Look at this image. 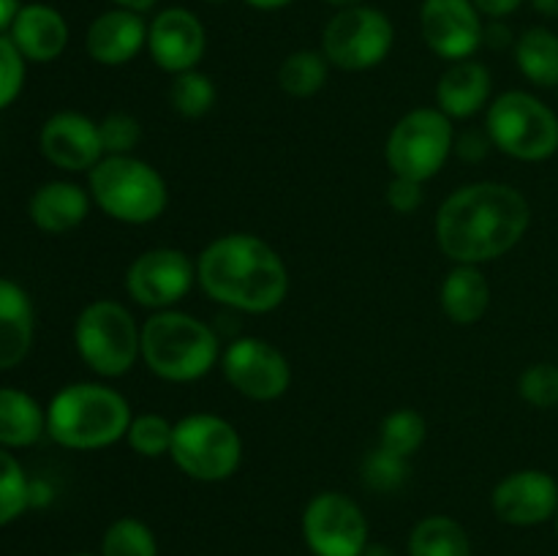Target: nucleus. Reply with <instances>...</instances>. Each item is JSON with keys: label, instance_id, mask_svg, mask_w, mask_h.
<instances>
[{"label": "nucleus", "instance_id": "8fccbe9b", "mask_svg": "<svg viewBox=\"0 0 558 556\" xmlns=\"http://www.w3.org/2000/svg\"><path fill=\"white\" fill-rule=\"evenodd\" d=\"M74 556H93V554H74Z\"/></svg>", "mask_w": 558, "mask_h": 556}, {"label": "nucleus", "instance_id": "dca6fc26", "mask_svg": "<svg viewBox=\"0 0 558 556\" xmlns=\"http://www.w3.org/2000/svg\"><path fill=\"white\" fill-rule=\"evenodd\" d=\"M207 47L205 25L194 11L183 5L163 9L161 14L153 16L147 27V49L156 60L158 69L169 74H183V71L196 69Z\"/></svg>", "mask_w": 558, "mask_h": 556}, {"label": "nucleus", "instance_id": "2eb2a0df", "mask_svg": "<svg viewBox=\"0 0 558 556\" xmlns=\"http://www.w3.org/2000/svg\"><path fill=\"white\" fill-rule=\"evenodd\" d=\"M496 518L510 527H537L558 512V483L543 469H518L490 494Z\"/></svg>", "mask_w": 558, "mask_h": 556}, {"label": "nucleus", "instance_id": "473e14b6", "mask_svg": "<svg viewBox=\"0 0 558 556\" xmlns=\"http://www.w3.org/2000/svg\"><path fill=\"white\" fill-rule=\"evenodd\" d=\"M409 478V458L396 456L390 450H371L360 463V480L365 488L376 491V494H390L398 491Z\"/></svg>", "mask_w": 558, "mask_h": 556}, {"label": "nucleus", "instance_id": "a878e982", "mask_svg": "<svg viewBox=\"0 0 558 556\" xmlns=\"http://www.w3.org/2000/svg\"><path fill=\"white\" fill-rule=\"evenodd\" d=\"M409 556H472V543L456 518L428 516L409 534Z\"/></svg>", "mask_w": 558, "mask_h": 556}, {"label": "nucleus", "instance_id": "f3484780", "mask_svg": "<svg viewBox=\"0 0 558 556\" xmlns=\"http://www.w3.org/2000/svg\"><path fill=\"white\" fill-rule=\"evenodd\" d=\"M44 158L65 172H90L104 158L98 123L80 112H58L44 123L38 136Z\"/></svg>", "mask_w": 558, "mask_h": 556}, {"label": "nucleus", "instance_id": "4be33fe9", "mask_svg": "<svg viewBox=\"0 0 558 556\" xmlns=\"http://www.w3.org/2000/svg\"><path fill=\"white\" fill-rule=\"evenodd\" d=\"M33 343V303L11 278H0V371L27 358Z\"/></svg>", "mask_w": 558, "mask_h": 556}, {"label": "nucleus", "instance_id": "09e8293b", "mask_svg": "<svg viewBox=\"0 0 558 556\" xmlns=\"http://www.w3.org/2000/svg\"><path fill=\"white\" fill-rule=\"evenodd\" d=\"M556 532H558V512H556Z\"/></svg>", "mask_w": 558, "mask_h": 556}, {"label": "nucleus", "instance_id": "9b49d317", "mask_svg": "<svg viewBox=\"0 0 558 556\" xmlns=\"http://www.w3.org/2000/svg\"><path fill=\"white\" fill-rule=\"evenodd\" d=\"M303 537L314 556H360L368 545V518L341 491H322L305 505Z\"/></svg>", "mask_w": 558, "mask_h": 556}, {"label": "nucleus", "instance_id": "5701e85b", "mask_svg": "<svg viewBox=\"0 0 558 556\" xmlns=\"http://www.w3.org/2000/svg\"><path fill=\"white\" fill-rule=\"evenodd\" d=\"M490 303L488 278L477 265H456L441 283V311L456 325H474L483 319Z\"/></svg>", "mask_w": 558, "mask_h": 556}, {"label": "nucleus", "instance_id": "49530a36", "mask_svg": "<svg viewBox=\"0 0 558 556\" xmlns=\"http://www.w3.org/2000/svg\"><path fill=\"white\" fill-rule=\"evenodd\" d=\"M325 3L336 5V9H349V5H363L365 0H325Z\"/></svg>", "mask_w": 558, "mask_h": 556}, {"label": "nucleus", "instance_id": "9d476101", "mask_svg": "<svg viewBox=\"0 0 558 556\" xmlns=\"http://www.w3.org/2000/svg\"><path fill=\"white\" fill-rule=\"evenodd\" d=\"M396 27L385 11L374 5L338 9L322 31V55L343 71H368L390 55Z\"/></svg>", "mask_w": 558, "mask_h": 556}, {"label": "nucleus", "instance_id": "e433bc0d", "mask_svg": "<svg viewBox=\"0 0 558 556\" xmlns=\"http://www.w3.org/2000/svg\"><path fill=\"white\" fill-rule=\"evenodd\" d=\"M387 205L396 213H414L420 205H423V183L409 178H392V183L387 185Z\"/></svg>", "mask_w": 558, "mask_h": 556}, {"label": "nucleus", "instance_id": "a18cd8bd", "mask_svg": "<svg viewBox=\"0 0 558 556\" xmlns=\"http://www.w3.org/2000/svg\"><path fill=\"white\" fill-rule=\"evenodd\" d=\"M360 556H396V551L387 548V545H381V543H368Z\"/></svg>", "mask_w": 558, "mask_h": 556}, {"label": "nucleus", "instance_id": "58836bf2", "mask_svg": "<svg viewBox=\"0 0 558 556\" xmlns=\"http://www.w3.org/2000/svg\"><path fill=\"white\" fill-rule=\"evenodd\" d=\"M477 5L480 14L490 16V20H501V16H510L512 11H518V5L523 0H472Z\"/></svg>", "mask_w": 558, "mask_h": 556}, {"label": "nucleus", "instance_id": "c9c22d12", "mask_svg": "<svg viewBox=\"0 0 558 556\" xmlns=\"http://www.w3.org/2000/svg\"><path fill=\"white\" fill-rule=\"evenodd\" d=\"M25 85V58L9 36H0V109L14 104Z\"/></svg>", "mask_w": 558, "mask_h": 556}, {"label": "nucleus", "instance_id": "7ed1b4c3", "mask_svg": "<svg viewBox=\"0 0 558 556\" xmlns=\"http://www.w3.org/2000/svg\"><path fill=\"white\" fill-rule=\"evenodd\" d=\"M131 407L101 382H74L47 407V434L69 450H101L129 434Z\"/></svg>", "mask_w": 558, "mask_h": 556}, {"label": "nucleus", "instance_id": "4c0bfd02", "mask_svg": "<svg viewBox=\"0 0 558 556\" xmlns=\"http://www.w3.org/2000/svg\"><path fill=\"white\" fill-rule=\"evenodd\" d=\"M494 147L488 131L485 134H477V131H466L456 140V153L463 158V161H483L488 156V150Z\"/></svg>", "mask_w": 558, "mask_h": 556}, {"label": "nucleus", "instance_id": "393cba45", "mask_svg": "<svg viewBox=\"0 0 558 556\" xmlns=\"http://www.w3.org/2000/svg\"><path fill=\"white\" fill-rule=\"evenodd\" d=\"M515 63L537 87H558V36L548 27H529L515 41Z\"/></svg>", "mask_w": 558, "mask_h": 556}, {"label": "nucleus", "instance_id": "20e7f679", "mask_svg": "<svg viewBox=\"0 0 558 556\" xmlns=\"http://www.w3.org/2000/svg\"><path fill=\"white\" fill-rule=\"evenodd\" d=\"M142 360L167 382H196L221 360L218 336L207 322L185 311H156L142 325Z\"/></svg>", "mask_w": 558, "mask_h": 556}, {"label": "nucleus", "instance_id": "f03ea898", "mask_svg": "<svg viewBox=\"0 0 558 556\" xmlns=\"http://www.w3.org/2000/svg\"><path fill=\"white\" fill-rule=\"evenodd\" d=\"M196 281L207 298L243 314H270L289 292V270L278 251L251 232L213 240L196 259Z\"/></svg>", "mask_w": 558, "mask_h": 556}, {"label": "nucleus", "instance_id": "f8f14e48", "mask_svg": "<svg viewBox=\"0 0 558 556\" xmlns=\"http://www.w3.org/2000/svg\"><path fill=\"white\" fill-rule=\"evenodd\" d=\"M223 379L251 401H276L292 385V368L281 349L265 338H234L221 354Z\"/></svg>", "mask_w": 558, "mask_h": 556}, {"label": "nucleus", "instance_id": "b1692460", "mask_svg": "<svg viewBox=\"0 0 558 556\" xmlns=\"http://www.w3.org/2000/svg\"><path fill=\"white\" fill-rule=\"evenodd\" d=\"M47 431V412L16 387H0V447H27Z\"/></svg>", "mask_w": 558, "mask_h": 556}, {"label": "nucleus", "instance_id": "a19ab883", "mask_svg": "<svg viewBox=\"0 0 558 556\" xmlns=\"http://www.w3.org/2000/svg\"><path fill=\"white\" fill-rule=\"evenodd\" d=\"M16 11H20V0H0V31L11 27Z\"/></svg>", "mask_w": 558, "mask_h": 556}, {"label": "nucleus", "instance_id": "f704fd0d", "mask_svg": "<svg viewBox=\"0 0 558 556\" xmlns=\"http://www.w3.org/2000/svg\"><path fill=\"white\" fill-rule=\"evenodd\" d=\"M98 134H101L104 156H131L142 140V125L134 114L109 112L98 123Z\"/></svg>", "mask_w": 558, "mask_h": 556}, {"label": "nucleus", "instance_id": "79ce46f5", "mask_svg": "<svg viewBox=\"0 0 558 556\" xmlns=\"http://www.w3.org/2000/svg\"><path fill=\"white\" fill-rule=\"evenodd\" d=\"M112 3L118 5V9H129V11H136V14H145V11H150L158 0H112Z\"/></svg>", "mask_w": 558, "mask_h": 556}, {"label": "nucleus", "instance_id": "c03bdc74", "mask_svg": "<svg viewBox=\"0 0 558 556\" xmlns=\"http://www.w3.org/2000/svg\"><path fill=\"white\" fill-rule=\"evenodd\" d=\"M248 5H254V9L259 11H276V9H283V5L294 3V0H245Z\"/></svg>", "mask_w": 558, "mask_h": 556}, {"label": "nucleus", "instance_id": "37998d69", "mask_svg": "<svg viewBox=\"0 0 558 556\" xmlns=\"http://www.w3.org/2000/svg\"><path fill=\"white\" fill-rule=\"evenodd\" d=\"M534 11H539L543 16H550V20H558V0H532Z\"/></svg>", "mask_w": 558, "mask_h": 556}, {"label": "nucleus", "instance_id": "de8ad7c7", "mask_svg": "<svg viewBox=\"0 0 558 556\" xmlns=\"http://www.w3.org/2000/svg\"><path fill=\"white\" fill-rule=\"evenodd\" d=\"M205 3H210V5H223V3H229V0H205Z\"/></svg>", "mask_w": 558, "mask_h": 556}, {"label": "nucleus", "instance_id": "423d86ee", "mask_svg": "<svg viewBox=\"0 0 558 556\" xmlns=\"http://www.w3.org/2000/svg\"><path fill=\"white\" fill-rule=\"evenodd\" d=\"M74 347L93 374L114 379L142 358V327L118 300H93L76 316Z\"/></svg>", "mask_w": 558, "mask_h": 556}, {"label": "nucleus", "instance_id": "7c9ffc66", "mask_svg": "<svg viewBox=\"0 0 558 556\" xmlns=\"http://www.w3.org/2000/svg\"><path fill=\"white\" fill-rule=\"evenodd\" d=\"M172 436H174V423H169L163 414L145 412L131 418L129 425V439L131 450L142 458H161L169 456L172 450Z\"/></svg>", "mask_w": 558, "mask_h": 556}, {"label": "nucleus", "instance_id": "c85d7f7f", "mask_svg": "<svg viewBox=\"0 0 558 556\" xmlns=\"http://www.w3.org/2000/svg\"><path fill=\"white\" fill-rule=\"evenodd\" d=\"M169 104L178 114L194 120L202 118L213 109L216 104V85L207 74L191 69L183 71V74H174L172 87H169Z\"/></svg>", "mask_w": 558, "mask_h": 556}, {"label": "nucleus", "instance_id": "6e6552de", "mask_svg": "<svg viewBox=\"0 0 558 556\" xmlns=\"http://www.w3.org/2000/svg\"><path fill=\"white\" fill-rule=\"evenodd\" d=\"M169 456L191 480L221 483L238 472L243 461V439L229 420L196 412L174 423Z\"/></svg>", "mask_w": 558, "mask_h": 556}, {"label": "nucleus", "instance_id": "cd10ccee", "mask_svg": "<svg viewBox=\"0 0 558 556\" xmlns=\"http://www.w3.org/2000/svg\"><path fill=\"white\" fill-rule=\"evenodd\" d=\"M425 434H428V423L417 409H396L387 414L379 425V447L390 450L401 458H412L414 452L423 447Z\"/></svg>", "mask_w": 558, "mask_h": 556}, {"label": "nucleus", "instance_id": "aec40b11", "mask_svg": "<svg viewBox=\"0 0 558 556\" xmlns=\"http://www.w3.org/2000/svg\"><path fill=\"white\" fill-rule=\"evenodd\" d=\"M90 210V196L82 185L52 180V183L38 185L31 196V221L47 234H65L80 227Z\"/></svg>", "mask_w": 558, "mask_h": 556}, {"label": "nucleus", "instance_id": "bb28decb", "mask_svg": "<svg viewBox=\"0 0 558 556\" xmlns=\"http://www.w3.org/2000/svg\"><path fill=\"white\" fill-rule=\"evenodd\" d=\"M327 58L314 49H298L278 69V85L294 98H311L325 87Z\"/></svg>", "mask_w": 558, "mask_h": 556}, {"label": "nucleus", "instance_id": "72a5a7b5", "mask_svg": "<svg viewBox=\"0 0 558 556\" xmlns=\"http://www.w3.org/2000/svg\"><path fill=\"white\" fill-rule=\"evenodd\" d=\"M518 392L526 403L537 409L558 407V365L534 363L518 379Z\"/></svg>", "mask_w": 558, "mask_h": 556}, {"label": "nucleus", "instance_id": "39448f33", "mask_svg": "<svg viewBox=\"0 0 558 556\" xmlns=\"http://www.w3.org/2000/svg\"><path fill=\"white\" fill-rule=\"evenodd\" d=\"M90 196L109 218L123 223L156 221L169 205L163 174L136 156H104L90 169Z\"/></svg>", "mask_w": 558, "mask_h": 556}, {"label": "nucleus", "instance_id": "c756f323", "mask_svg": "<svg viewBox=\"0 0 558 556\" xmlns=\"http://www.w3.org/2000/svg\"><path fill=\"white\" fill-rule=\"evenodd\" d=\"M101 556H158L156 534L140 518H118L104 532Z\"/></svg>", "mask_w": 558, "mask_h": 556}, {"label": "nucleus", "instance_id": "0eeeda50", "mask_svg": "<svg viewBox=\"0 0 558 556\" xmlns=\"http://www.w3.org/2000/svg\"><path fill=\"white\" fill-rule=\"evenodd\" d=\"M494 147L518 161H545L558 150V114L526 90H507L485 114Z\"/></svg>", "mask_w": 558, "mask_h": 556}, {"label": "nucleus", "instance_id": "f257e3e1", "mask_svg": "<svg viewBox=\"0 0 558 556\" xmlns=\"http://www.w3.org/2000/svg\"><path fill=\"white\" fill-rule=\"evenodd\" d=\"M532 223L526 196L507 183H469L436 213V240L456 265H483L515 249Z\"/></svg>", "mask_w": 558, "mask_h": 556}, {"label": "nucleus", "instance_id": "ddd939ff", "mask_svg": "<svg viewBox=\"0 0 558 556\" xmlns=\"http://www.w3.org/2000/svg\"><path fill=\"white\" fill-rule=\"evenodd\" d=\"M196 281V267L191 256L180 249L142 251L125 270V289L131 300L145 309L167 311L191 292Z\"/></svg>", "mask_w": 558, "mask_h": 556}, {"label": "nucleus", "instance_id": "4468645a", "mask_svg": "<svg viewBox=\"0 0 558 556\" xmlns=\"http://www.w3.org/2000/svg\"><path fill=\"white\" fill-rule=\"evenodd\" d=\"M420 31L430 52L458 63L477 52L485 25L472 0H423Z\"/></svg>", "mask_w": 558, "mask_h": 556}, {"label": "nucleus", "instance_id": "2f4dec72", "mask_svg": "<svg viewBox=\"0 0 558 556\" xmlns=\"http://www.w3.org/2000/svg\"><path fill=\"white\" fill-rule=\"evenodd\" d=\"M31 505V483L25 469L5 447H0V527L11 523Z\"/></svg>", "mask_w": 558, "mask_h": 556}, {"label": "nucleus", "instance_id": "1a4fd4ad", "mask_svg": "<svg viewBox=\"0 0 558 556\" xmlns=\"http://www.w3.org/2000/svg\"><path fill=\"white\" fill-rule=\"evenodd\" d=\"M456 150L452 120L441 109L420 107L392 125L385 145V158L392 174L425 183L445 167Z\"/></svg>", "mask_w": 558, "mask_h": 556}, {"label": "nucleus", "instance_id": "ea45409f", "mask_svg": "<svg viewBox=\"0 0 558 556\" xmlns=\"http://www.w3.org/2000/svg\"><path fill=\"white\" fill-rule=\"evenodd\" d=\"M483 44H488V47H494V49H505V47H510V44H515V41H512L510 27L501 25L499 20H494L483 31Z\"/></svg>", "mask_w": 558, "mask_h": 556}, {"label": "nucleus", "instance_id": "6ab92c4d", "mask_svg": "<svg viewBox=\"0 0 558 556\" xmlns=\"http://www.w3.org/2000/svg\"><path fill=\"white\" fill-rule=\"evenodd\" d=\"M9 31V38L31 63H49L60 58L69 44V25L63 14L47 3L20 5Z\"/></svg>", "mask_w": 558, "mask_h": 556}, {"label": "nucleus", "instance_id": "412c9836", "mask_svg": "<svg viewBox=\"0 0 558 556\" xmlns=\"http://www.w3.org/2000/svg\"><path fill=\"white\" fill-rule=\"evenodd\" d=\"M436 101L450 120L472 118L490 101V71L477 60H458L441 74Z\"/></svg>", "mask_w": 558, "mask_h": 556}, {"label": "nucleus", "instance_id": "a211bd4d", "mask_svg": "<svg viewBox=\"0 0 558 556\" xmlns=\"http://www.w3.org/2000/svg\"><path fill=\"white\" fill-rule=\"evenodd\" d=\"M87 55L101 65H125L147 47V22L129 9L98 14L87 27Z\"/></svg>", "mask_w": 558, "mask_h": 556}]
</instances>
